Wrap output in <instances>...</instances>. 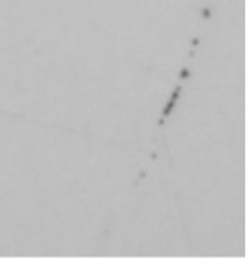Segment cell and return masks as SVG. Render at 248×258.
I'll return each mask as SVG.
<instances>
[{
    "label": "cell",
    "instance_id": "1",
    "mask_svg": "<svg viewBox=\"0 0 248 258\" xmlns=\"http://www.w3.org/2000/svg\"><path fill=\"white\" fill-rule=\"evenodd\" d=\"M180 93H181V87H180V86H177V87H175V91L173 93V96H171V99H170V101H168V104L165 106L164 111H163V114H164V116H168V114L171 113V110H173V107H174V104H175V101H177V99H178V96H180Z\"/></svg>",
    "mask_w": 248,
    "mask_h": 258
},
{
    "label": "cell",
    "instance_id": "2",
    "mask_svg": "<svg viewBox=\"0 0 248 258\" xmlns=\"http://www.w3.org/2000/svg\"><path fill=\"white\" fill-rule=\"evenodd\" d=\"M180 76H181L182 79H187V77L190 76V71H188V70H181V73H180Z\"/></svg>",
    "mask_w": 248,
    "mask_h": 258
}]
</instances>
